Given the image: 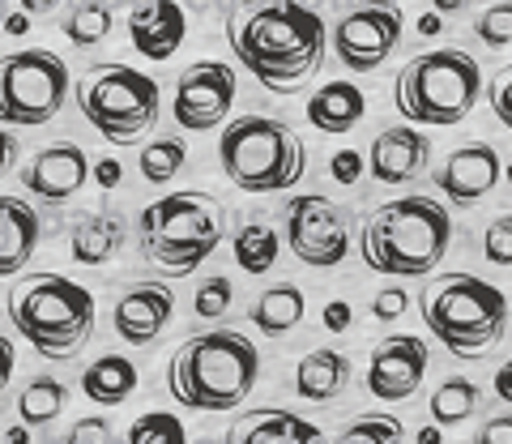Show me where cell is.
I'll use <instances>...</instances> for the list:
<instances>
[{"instance_id":"obj_1","label":"cell","mask_w":512,"mask_h":444,"mask_svg":"<svg viewBox=\"0 0 512 444\" xmlns=\"http://www.w3.org/2000/svg\"><path fill=\"white\" fill-rule=\"evenodd\" d=\"M227 43L265 90L295 94L325 60V22L299 0H235Z\"/></svg>"},{"instance_id":"obj_2","label":"cell","mask_w":512,"mask_h":444,"mask_svg":"<svg viewBox=\"0 0 512 444\" xmlns=\"http://www.w3.org/2000/svg\"><path fill=\"white\" fill-rule=\"evenodd\" d=\"M261 376V355L239 329L192 333L167 363V389L184 410L227 415L244 406Z\"/></svg>"},{"instance_id":"obj_3","label":"cell","mask_w":512,"mask_h":444,"mask_svg":"<svg viewBox=\"0 0 512 444\" xmlns=\"http://www.w3.org/2000/svg\"><path fill=\"white\" fill-rule=\"evenodd\" d=\"M453 244V218L431 197H393L367 214L359 231V257L384 278H427Z\"/></svg>"},{"instance_id":"obj_4","label":"cell","mask_w":512,"mask_h":444,"mask_svg":"<svg viewBox=\"0 0 512 444\" xmlns=\"http://www.w3.org/2000/svg\"><path fill=\"white\" fill-rule=\"evenodd\" d=\"M9 321L43 359H73L94 338V295L64 274H22L5 295Z\"/></svg>"},{"instance_id":"obj_5","label":"cell","mask_w":512,"mask_h":444,"mask_svg":"<svg viewBox=\"0 0 512 444\" xmlns=\"http://www.w3.org/2000/svg\"><path fill=\"white\" fill-rule=\"evenodd\" d=\"M419 316L436 342L461 359H483L508 333V299L487 278L440 274L419 295Z\"/></svg>"},{"instance_id":"obj_6","label":"cell","mask_w":512,"mask_h":444,"mask_svg":"<svg viewBox=\"0 0 512 444\" xmlns=\"http://www.w3.org/2000/svg\"><path fill=\"white\" fill-rule=\"evenodd\" d=\"M218 167L239 193L265 197L286 193L308 171V150L291 124L274 116H239L222 129L218 141Z\"/></svg>"},{"instance_id":"obj_7","label":"cell","mask_w":512,"mask_h":444,"mask_svg":"<svg viewBox=\"0 0 512 444\" xmlns=\"http://www.w3.org/2000/svg\"><path fill=\"white\" fill-rule=\"evenodd\" d=\"M478 94H483L478 60L461 47H436V52H423L402 65L393 82V107L410 124L448 129V124H461L470 116Z\"/></svg>"},{"instance_id":"obj_8","label":"cell","mask_w":512,"mask_h":444,"mask_svg":"<svg viewBox=\"0 0 512 444\" xmlns=\"http://www.w3.org/2000/svg\"><path fill=\"white\" fill-rule=\"evenodd\" d=\"M141 252L158 269L184 278L227 235V210L210 193H171L141 210Z\"/></svg>"},{"instance_id":"obj_9","label":"cell","mask_w":512,"mask_h":444,"mask_svg":"<svg viewBox=\"0 0 512 444\" xmlns=\"http://www.w3.org/2000/svg\"><path fill=\"white\" fill-rule=\"evenodd\" d=\"M77 107L94 124V133L111 146H128L141 133L154 129L158 120V82L150 73H137L120 60L90 65L77 77Z\"/></svg>"},{"instance_id":"obj_10","label":"cell","mask_w":512,"mask_h":444,"mask_svg":"<svg viewBox=\"0 0 512 444\" xmlns=\"http://www.w3.org/2000/svg\"><path fill=\"white\" fill-rule=\"evenodd\" d=\"M64 99H69V65L56 52L26 47L0 60V124L39 129L60 116Z\"/></svg>"},{"instance_id":"obj_11","label":"cell","mask_w":512,"mask_h":444,"mask_svg":"<svg viewBox=\"0 0 512 444\" xmlns=\"http://www.w3.org/2000/svg\"><path fill=\"white\" fill-rule=\"evenodd\" d=\"M286 244L303 265L333 269L350 257V218L329 197H291V205H286Z\"/></svg>"},{"instance_id":"obj_12","label":"cell","mask_w":512,"mask_h":444,"mask_svg":"<svg viewBox=\"0 0 512 444\" xmlns=\"http://www.w3.org/2000/svg\"><path fill=\"white\" fill-rule=\"evenodd\" d=\"M406 13L393 0H367L355 13L333 26V52L350 73H372L393 56V47L402 43Z\"/></svg>"},{"instance_id":"obj_13","label":"cell","mask_w":512,"mask_h":444,"mask_svg":"<svg viewBox=\"0 0 512 444\" xmlns=\"http://www.w3.org/2000/svg\"><path fill=\"white\" fill-rule=\"evenodd\" d=\"M175 124L188 133H210L235 107V69L222 60H197L175 82Z\"/></svg>"},{"instance_id":"obj_14","label":"cell","mask_w":512,"mask_h":444,"mask_svg":"<svg viewBox=\"0 0 512 444\" xmlns=\"http://www.w3.org/2000/svg\"><path fill=\"white\" fill-rule=\"evenodd\" d=\"M427 363L431 355L423 338H414V333H389L367 355V393L376 402H406L419 393Z\"/></svg>"},{"instance_id":"obj_15","label":"cell","mask_w":512,"mask_h":444,"mask_svg":"<svg viewBox=\"0 0 512 444\" xmlns=\"http://www.w3.org/2000/svg\"><path fill=\"white\" fill-rule=\"evenodd\" d=\"M504 180V158L491 141H470V146H457L453 154L440 163V171L431 176V184L453 201V205H478L495 184Z\"/></svg>"},{"instance_id":"obj_16","label":"cell","mask_w":512,"mask_h":444,"mask_svg":"<svg viewBox=\"0 0 512 444\" xmlns=\"http://www.w3.org/2000/svg\"><path fill=\"white\" fill-rule=\"evenodd\" d=\"M90 167H94L90 154L77 146V141H56V146L39 150L26 163L22 184H26L30 197H39L47 205H64V201H73L86 188Z\"/></svg>"},{"instance_id":"obj_17","label":"cell","mask_w":512,"mask_h":444,"mask_svg":"<svg viewBox=\"0 0 512 444\" xmlns=\"http://www.w3.org/2000/svg\"><path fill=\"white\" fill-rule=\"evenodd\" d=\"M175 316V291L167 282H133L116 295V312L111 325L128 346H150L154 338H163V329Z\"/></svg>"},{"instance_id":"obj_18","label":"cell","mask_w":512,"mask_h":444,"mask_svg":"<svg viewBox=\"0 0 512 444\" xmlns=\"http://www.w3.org/2000/svg\"><path fill=\"white\" fill-rule=\"evenodd\" d=\"M184 35H188V18L175 0H137L128 9V39L154 65H163V60L180 52Z\"/></svg>"},{"instance_id":"obj_19","label":"cell","mask_w":512,"mask_h":444,"mask_svg":"<svg viewBox=\"0 0 512 444\" xmlns=\"http://www.w3.org/2000/svg\"><path fill=\"white\" fill-rule=\"evenodd\" d=\"M431 158V141L419 129H384L367 150V171L380 184H410Z\"/></svg>"},{"instance_id":"obj_20","label":"cell","mask_w":512,"mask_h":444,"mask_svg":"<svg viewBox=\"0 0 512 444\" xmlns=\"http://www.w3.org/2000/svg\"><path fill=\"white\" fill-rule=\"evenodd\" d=\"M227 444H329L325 432L282 406H256L227 427Z\"/></svg>"},{"instance_id":"obj_21","label":"cell","mask_w":512,"mask_h":444,"mask_svg":"<svg viewBox=\"0 0 512 444\" xmlns=\"http://www.w3.org/2000/svg\"><path fill=\"white\" fill-rule=\"evenodd\" d=\"M39 214L22 197H0V278H18L39 248Z\"/></svg>"},{"instance_id":"obj_22","label":"cell","mask_w":512,"mask_h":444,"mask_svg":"<svg viewBox=\"0 0 512 444\" xmlns=\"http://www.w3.org/2000/svg\"><path fill=\"white\" fill-rule=\"evenodd\" d=\"M363 116H367V99H363V90L355 82H346V77H338V82H325L308 99V124L316 133L342 137V133L355 129Z\"/></svg>"},{"instance_id":"obj_23","label":"cell","mask_w":512,"mask_h":444,"mask_svg":"<svg viewBox=\"0 0 512 444\" xmlns=\"http://www.w3.org/2000/svg\"><path fill=\"white\" fill-rule=\"evenodd\" d=\"M350 389V359L333 346L308 351L295 368V393L303 402H338Z\"/></svg>"},{"instance_id":"obj_24","label":"cell","mask_w":512,"mask_h":444,"mask_svg":"<svg viewBox=\"0 0 512 444\" xmlns=\"http://www.w3.org/2000/svg\"><path fill=\"white\" fill-rule=\"evenodd\" d=\"M82 393L94 406H120L137 393V368L124 355H99L82 372Z\"/></svg>"},{"instance_id":"obj_25","label":"cell","mask_w":512,"mask_h":444,"mask_svg":"<svg viewBox=\"0 0 512 444\" xmlns=\"http://www.w3.org/2000/svg\"><path fill=\"white\" fill-rule=\"evenodd\" d=\"M303 308H308V299H303L299 287L291 282H278V287H265L261 295L252 299V325L265 333V338H282V333H291L299 321H303Z\"/></svg>"},{"instance_id":"obj_26","label":"cell","mask_w":512,"mask_h":444,"mask_svg":"<svg viewBox=\"0 0 512 444\" xmlns=\"http://www.w3.org/2000/svg\"><path fill=\"white\" fill-rule=\"evenodd\" d=\"M124 244V222L116 214H86L73 227V261L77 265H103L116 257Z\"/></svg>"},{"instance_id":"obj_27","label":"cell","mask_w":512,"mask_h":444,"mask_svg":"<svg viewBox=\"0 0 512 444\" xmlns=\"http://www.w3.org/2000/svg\"><path fill=\"white\" fill-rule=\"evenodd\" d=\"M235 265L244 269V274H252V278H261V274H269V269L278 265V252H282V235L269 227V222H244V227L235 231Z\"/></svg>"},{"instance_id":"obj_28","label":"cell","mask_w":512,"mask_h":444,"mask_svg":"<svg viewBox=\"0 0 512 444\" xmlns=\"http://www.w3.org/2000/svg\"><path fill=\"white\" fill-rule=\"evenodd\" d=\"M64 406H69V389L60 385L52 376H35L26 380L22 393H18V419L26 427H47L64 415Z\"/></svg>"},{"instance_id":"obj_29","label":"cell","mask_w":512,"mask_h":444,"mask_svg":"<svg viewBox=\"0 0 512 444\" xmlns=\"http://www.w3.org/2000/svg\"><path fill=\"white\" fill-rule=\"evenodd\" d=\"M478 402H483V393H478L474 380L448 376L436 385V393H431V419H436V427H457L474 415Z\"/></svg>"},{"instance_id":"obj_30","label":"cell","mask_w":512,"mask_h":444,"mask_svg":"<svg viewBox=\"0 0 512 444\" xmlns=\"http://www.w3.org/2000/svg\"><path fill=\"white\" fill-rule=\"evenodd\" d=\"M116 26V13L107 9V0H82L64 13V39L77 43V47H94L111 35Z\"/></svg>"},{"instance_id":"obj_31","label":"cell","mask_w":512,"mask_h":444,"mask_svg":"<svg viewBox=\"0 0 512 444\" xmlns=\"http://www.w3.org/2000/svg\"><path fill=\"white\" fill-rule=\"evenodd\" d=\"M137 163H141V176L150 184H171L188 163V146L180 137H158V141H146V146H141Z\"/></svg>"},{"instance_id":"obj_32","label":"cell","mask_w":512,"mask_h":444,"mask_svg":"<svg viewBox=\"0 0 512 444\" xmlns=\"http://www.w3.org/2000/svg\"><path fill=\"white\" fill-rule=\"evenodd\" d=\"M124 444H188V432L180 415H167V410H150V415H137L128 423Z\"/></svg>"},{"instance_id":"obj_33","label":"cell","mask_w":512,"mask_h":444,"mask_svg":"<svg viewBox=\"0 0 512 444\" xmlns=\"http://www.w3.org/2000/svg\"><path fill=\"white\" fill-rule=\"evenodd\" d=\"M333 444H406V427L397 415H363L346 423Z\"/></svg>"},{"instance_id":"obj_34","label":"cell","mask_w":512,"mask_h":444,"mask_svg":"<svg viewBox=\"0 0 512 444\" xmlns=\"http://www.w3.org/2000/svg\"><path fill=\"white\" fill-rule=\"evenodd\" d=\"M231 278H205L201 287H197V299H192V312L201 316V321H214V316H222L231 308Z\"/></svg>"},{"instance_id":"obj_35","label":"cell","mask_w":512,"mask_h":444,"mask_svg":"<svg viewBox=\"0 0 512 444\" xmlns=\"http://www.w3.org/2000/svg\"><path fill=\"white\" fill-rule=\"evenodd\" d=\"M478 39H483L487 47H508L512 43V0H504V5H491L483 18L474 22Z\"/></svg>"},{"instance_id":"obj_36","label":"cell","mask_w":512,"mask_h":444,"mask_svg":"<svg viewBox=\"0 0 512 444\" xmlns=\"http://www.w3.org/2000/svg\"><path fill=\"white\" fill-rule=\"evenodd\" d=\"M483 257L500 269H512V214H500L483 235Z\"/></svg>"},{"instance_id":"obj_37","label":"cell","mask_w":512,"mask_h":444,"mask_svg":"<svg viewBox=\"0 0 512 444\" xmlns=\"http://www.w3.org/2000/svg\"><path fill=\"white\" fill-rule=\"evenodd\" d=\"M487 99H491L495 120H500L504 129L512 133V65H504L500 73L491 77V86H487Z\"/></svg>"},{"instance_id":"obj_38","label":"cell","mask_w":512,"mask_h":444,"mask_svg":"<svg viewBox=\"0 0 512 444\" xmlns=\"http://www.w3.org/2000/svg\"><path fill=\"white\" fill-rule=\"evenodd\" d=\"M64 444H111V423L103 415H90V419H77L69 427Z\"/></svg>"},{"instance_id":"obj_39","label":"cell","mask_w":512,"mask_h":444,"mask_svg":"<svg viewBox=\"0 0 512 444\" xmlns=\"http://www.w3.org/2000/svg\"><path fill=\"white\" fill-rule=\"evenodd\" d=\"M410 308V295L402 291V287H384V291H376V299H372V316L376 321H397Z\"/></svg>"},{"instance_id":"obj_40","label":"cell","mask_w":512,"mask_h":444,"mask_svg":"<svg viewBox=\"0 0 512 444\" xmlns=\"http://www.w3.org/2000/svg\"><path fill=\"white\" fill-rule=\"evenodd\" d=\"M363 167L367 163L359 158V150H338L329 158V171H333V180H338V184H355L363 176Z\"/></svg>"},{"instance_id":"obj_41","label":"cell","mask_w":512,"mask_h":444,"mask_svg":"<svg viewBox=\"0 0 512 444\" xmlns=\"http://www.w3.org/2000/svg\"><path fill=\"white\" fill-rule=\"evenodd\" d=\"M478 444H512V415H491L478 427Z\"/></svg>"},{"instance_id":"obj_42","label":"cell","mask_w":512,"mask_h":444,"mask_svg":"<svg viewBox=\"0 0 512 444\" xmlns=\"http://www.w3.org/2000/svg\"><path fill=\"white\" fill-rule=\"evenodd\" d=\"M90 176H94V184H99L103 193H111V188H120V180H124V167L116 163V158H99V163L90 167Z\"/></svg>"},{"instance_id":"obj_43","label":"cell","mask_w":512,"mask_h":444,"mask_svg":"<svg viewBox=\"0 0 512 444\" xmlns=\"http://www.w3.org/2000/svg\"><path fill=\"white\" fill-rule=\"evenodd\" d=\"M325 329L329 333H346L350 329V304L346 299H333V304L325 308Z\"/></svg>"},{"instance_id":"obj_44","label":"cell","mask_w":512,"mask_h":444,"mask_svg":"<svg viewBox=\"0 0 512 444\" xmlns=\"http://www.w3.org/2000/svg\"><path fill=\"white\" fill-rule=\"evenodd\" d=\"M13 368H18V351H13V342L0 333V393L9 389V380H13Z\"/></svg>"},{"instance_id":"obj_45","label":"cell","mask_w":512,"mask_h":444,"mask_svg":"<svg viewBox=\"0 0 512 444\" xmlns=\"http://www.w3.org/2000/svg\"><path fill=\"white\" fill-rule=\"evenodd\" d=\"M18 163V141H13L9 129H0V180L9 176V167Z\"/></svg>"},{"instance_id":"obj_46","label":"cell","mask_w":512,"mask_h":444,"mask_svg":"<svg viewBox=\"0 0 512 444\" xmlns=\"http://www.w3.org/2000/svg\"><path fill=\"white\" fill-rule=\"evenodd\" d=\"M495 398H500L504 406H512V359L504 363L500 372H495Z\"/></svg>"},{"instance_id":"obj_47","label":"cell","mask_w":512,"mask_h":444,"mask_svg":"<svg viewBox=\"0 0 512 444\" xmlns=\"http://www.w3.org/2000/svg\"><path fill=\"white\" fill-rule=\"evenodd\" d=\"M440 30H444V22H440V13H423V18H419V35H423V39H436V35H440Z\"/></svg>"},{"instance_id":"obj_48","label":"cell","mask_w":512,"mask_h":444,"mask_svg":"<svg viewBox=\"0 0 512 444\" xmlns=\"http://www.w3.org/2000/svg\"><path fill=\"white\" fill-rule=\"evenodd\" d=\"M5 30H9L13 39H22L26 30H30V18H26V13H9V18H5Z\"/></svg>"},{"instance_id":"obj_49","label":"cell","mask_w":512,"mask_h":444,"mask_svg":"<svg viewBox=\"0 0 512 444\" xmlns=\"http://www.w3.org/2000/svg\"><path fill=\"white\" fill-rule=\"evenodd\" d=\"M18 5H22V13H52L60 0H18Z\"/></svg>"},{"instance_id":"obj_50","label":"cell","mask_w":512,"mask_h":444,"mask_svg":"<svg viewBox=\"0 0 512 444\" xmlns=\"http://www.w3.org/2000/svg\"><path fill=\"white\" fill-rule=\"evenodd\" d=\"M466 5H474V0H431V9L436 13H461Z\"/></svg>"},{"instance_id":"obj_51","label":"cell","mask_w":512,"mask_h":444,"mask_svg":"<svg viewBox=\"0 0 512 444\" xmlns=\"http://www.w3.org/2000/svg\"><path fill=\"white\" fill-rule=\"evenodd\" d=\"M5 440H9V444H30V432H26V427H9Z\"/></svg>"},{"instance_id":"obj_52","label":"cell","mask_w":512,"mask_h":444,"mask_svg":"<svg viewBox=\"0 0 512 444\" xmlns=\"http://www.w3.org/2000/svg\"><path fill=\"white\" fill-rule=\"evenodd\" d=\"M419 444H440V427H423V432H419Z\"/></svg>"},{"instance_id":"obj_53","label":"cell","mask_w":512,"mask_h":444,"mask_svg":"<svg viewBox=\"0 0 512 444\" xmlns=\"http://www.w3.org/2000/svg\"><path fill=\"white\" fill-rule=\"evenodd\" d=\"M504 180H508V184H512V163H508V167H504Z\"/></svg>"}]
</instances>
